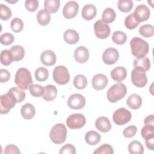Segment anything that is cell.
Here are the masks:
<instances>
[{
	"mask_svg": "<svg viewBox=\"0 0 154 154\" xmlns=\"http://www.w3.org/2000/svg\"><path fill=\"white\" fill-rule=\"evenodd\" d=\"M133 2L131 0H119L117 2V7L120 11L128 13L133 8Z\"/></svg>",
	"mask_w": 154,
	"mask_h": 154,
	"instance_id": "e575fe53",
	"label": "cell"
},
{
	"mask_svg": "<svg viewBox=\"0 0 154 154\" xmlns=\"http://www.w3.org/2000/svg\"><path fill=\"white\" fill-rule=\"evenodd\" d=\"M8 91H11L14 95L19 103L22 102L25 99L26 94L25 91L19 87H12Z\"/></svg>",
	"mask_w": 154,
	"mask_h": 154,
	"instance_id": "7bdbcfd3",
	"label": "cell"
},
{
	"mask_svg": "<svg viewBox=\"0 0 154 154\" xmlns=\"http://www.w3.org/2000/svg\"><path fill=\"white\" fill-rule=\"evenodd\" d=\"M116 17V13L112 8L108 7L105 8L102 15V20L105 23H110L112 22Z\"/></svg>",
	"mask_w": 154,
	"mask_h": 154,
	"instance_id": "f1b7e54d",
	"label": "cell"
},
{
	"mask_svg": "<svg viewBox=\"0 0 154 154\" xmlns=\"http://www.w3.org/2000/svg\"><path fill=\"white\" fill-rule=\"evenodd\" d=\"M20 112L22 117L26 120L32 119L35 114L34 106L30 103H26L21 107Z\"/></svg>",
	"mask_w": 154,
	"mask_h": 154,
	"instance_id": "44dd1931",
	"label": "cell"
},
{
	"mask_svg": "<svg viewBox=\"0 0 154 154\" xmlns=\"http://www.w3.org/2000/svg\"><path fill=\"white\" fill-rule=\"evenodd\" d=\"M10 52L12 54L13 61H19L23 59L25 56L24 48L20 45H14L10 49Z\"/></svg>",
	"mask_w": 154,
	"mask_h": 154,
	"instance_id": "83f0119b",
	"label": "cell"
},
{
	"mask_svg": "<svg viewBox=\"0 0 154 154\" xmlns=\"http://www.w3.org/2000/svg\"><path fill=\"white\" fill-rule=\"evenodd\" d=\"M140 22L135 17L133 13H131L126 16L125 20V25L129 29H133L137 28Z\"/></svg>",
	"mask_w": 154,
	"mask_h": 154,
	"instance_id": "d590c367",
	"label": "cell"
},
{
	"mask_svg": "<svg viewBox=\"0 0 154 154\" xmlns=\"http://www.w3.org/2000/svg\"><path fill=\"white\" fill-rule=\"evenodd\" d=\"M139 32L144 37H150L153 36L154 34L153 26L149 24L143 25L140 27Z\"/></svg>",
	"mask_w": 154,
	"mask_h": 154,
	"instance_id": "74e56055",
	"label": "cell"
},
{
	"mask_svg": "<svg viewBox=\"0 0 154 154\" xmlns=\"http://www.w3.org/2000/svg\"><path fill=\"white\" fill-rule=\"evenodd\" d=\"M12 15L11 11L7 5L1 4H0V17L2 20H7L9 19Z\"/></svg>",
	"mask_w": 154,
	"mask_h": 154,
	"instance_id": "b9f144b4",
	"label": "cell"
},
{
	"mask_svg": "<svg viewBox=\"0 0 154 154\" xmlns=\"http://www.w3.org/2000/svg\"><path fill=\"white\" fill-rule=\"evenodd\" d=\"M5 154H20V151L19 149L14 144L7 145L4 149Z\"/></svg>",
	"mask_w": 154,
	"mask_h": 154,
	"instance_id": "681fc988",
	"label": "cell"
},
{
	"mask_svg": "<svg viewBox=\"0 0 154 154\" xmlns=\"http://www.w3.org/2000/svg\"><path fill=\"white\" fill-rule=\"evenodd\" d=\"M17 103V99L10 91L0 96V113L7 114Z\"/></svg>",
	"mask_w": 154,
	"mask_h": 154,
	"instance_id": "5b68a950",
	"label": "cell"
},
{
	"mask_svg": "<svg viewBox=\"0 0 154 154\" xmlns=\"http://www.w3.org/2000/svg\"><path fill=\"white\" fill-rule=\"evenodd\" d=\"M134 67L135 69L146 72L150 69V61L147 57L141 58H136L134 60Z\"/></svg>",
	"mask_w": 154,
	"mask_h": 154,
	"instance_id": "603a6c76",
	"label": "cell"
},
{
	"mask_svg": "<svg viewBox=\"0 0 154 154\" xmlns=\"http://www.w3.org/2000/svg\"><path fill=\"white\" fill-rule=\"evenodd\" d=\"M108 80L106 76L102 73H98L92 78V87L96 90H101L106 87L108 85Z\"/></svg>",
	"mask_w": 154,
	"mask_h": 154,
	"instance_id": "9a60e30c",
	"label": "cell"
},
{
	"mask_svg": "<svg viewBox=\"0 0 154 154\" xmlns=\"http://www.w3.org/2000/svg\"><path fill=\"white\" fill-rule=\"evenodd\" d=\"M40 60L42 63L45 66H53L56 63V55L51 50H45L40 55Z\"/></svg>",
	"mask_w": 154,
	"mask_h": 154,
	"instance_id": "e0dca14e",
	"label": "cell"
},
{
	"mask_svg": "<svg viewBox=\"0 0 154 154\" xmlns=\"http://www.w3.org/2000/svg\"><path fill=\"white\" fill-rule=\"evenodd\" d=\"M0 59H1V63L4 66L10 65L13 61V58L10 52V50H8V49L3 50L1 53Z\"/></svg>",
	"mask_w": 154,
	"mask_h": 154,
	"instance_id": "8d00e7d4",
	"label": "cell"
},
{
	"mask_svg": "<svg viewBox=\"0 0 154 154\" xmlns=\"http://www.w3.org/2000/svg\"><path fill=\"white\" fill-rule=\"evenodd\" d=\"M67 132L66 127L64 124L57 123L52 128L49 132V137L54 143L60 144L66 141Z\"/></svg>",
	"mask_w": 154,
	"mask_h": 154,
	"instance_id": "277c9868",
	"label": "cell"
},
{
	"mask_svg": "<svg viewBox=\"0 0 154 154\" xmlns=\"http://www.w3.org/2000/svg\"><path fill=\"white\" fill-rule=\"evenodd\" d=\"M39 5L37 0H26L25 2V6L26 10L30 12H34L37 10Z\"/></svg>",
	"mask_w": 154,
	"mask_h": 154,
	"instance_id": "bcb514c9",
	"label": "cell"
},
{
	"mask_svg": "<svg viewBox=\"0 0 154 154\" xmlns=\"http://www.w3.org/2000/svg\"><path fill=\"white\" fill-rule=\"evenodd\" d=\"M131 82L135 87H144L147 82L146 72L134 68L131 72Z\"/></svg>",
	"mask_w": 154,
	"mask_h": 154,
	"instance_id": "9c48e42d",
	"label": "cell"
},
{
	"mask_svg": "<svg viewBox=\"0 0 154 154\" xmlns=\"http://www.w3.org/2000/svg\"><path fill=\"white\" fill-rule=\"evenodd\" d=\"M127 76V70L123 66H117L114 68L111 72L112 79L116 82H122Z\"/></svg>",
	"mask_w": 154,
	"mask_h": 154,
	"instance_id": "d6986e66",
	"label": "cell"
},
{
	"mask_svg": "<svg viewBox=\"0 0 154 154\" xmlns=\"http://www.w3.org/2000/svg\"><path fill=\"white\" fill-rule=\"evenodd\" d=\"M96 128L102 132H107L111 129V124L108 118L102 116L97 119L95 122Z\"/></svg>",
	"mask_w": 154,
	"mask_h": 154,
	"instance_id": "ac0fdd59",
	"label": "cell"
},
{
	"mask_svg": "<svg viewBox=\"0 0 154 154\" xmlns=\"http://www.w3.org/2000/svg\"><path fill=\"white\" fill-rule=\"evenodd\" d=\"M132 54L137 58H141L147 54L149 51V43L142 38L135 37L130 42Z\"/></svg>",
	"mask_w": 154,
	"mask_h": 154,
	"instance_id": "6da1fadb",
	"label": "cell"
},
{
	"mask_svg": "<svg viewBox=\"0 0 154 154\" xmlns=\"http://www.w3.org/2000/svg\"><path fill=\"white\" fill-rule=\"evenodd\" d=\"M60 6V1L59 0H45L44 2L45 9L50 13H56Z\"/></svg>",
	"mask_w": 154,
	"mask_h": 154,
	"instance_id": "4dcf8cb0",
	"label": "cell"
},
{
	"mask_svg": "<svg viewBox=\"0 0 154 154\" xmlns=\"http://www.w3.org/2000/svg\"><path fill=\"white\" fill-rule=\"evenodd\" d=\"M44 93L42 97L46 101H52L55 99L57 96L58 91L55 86L49 84L44 87Z\"/></svg>",
	"mask_w": 154,
	"mask_h": 154,
	"instance_id": "7402d4cb",
	"label": "cell"
},
{
	"mask_svg": "<svg viewBox=\"0 0 154 154\" xmlns=\"http://www.w3.org/2000/svg\"><path fill=\"white\" fill-rule=\"evenodd\" d=\"M54 81L59 85H64L69 82L70 80V75L67 67L60 65L56 66L52 73Z\"/></svg>",
	"mask_w": 154,
	"mask_h": 154,
	"instance_id": "8992f818",
	"label": "cell"
},
{
	"mask_svg": "<svg viewBox=\"0 0 154 154\" xmlns=\"http://www.w3.org/2000/svg\"><path fill=\"white\" fill-rule=\"evenodd\" d=\"M128 151L131 154H143L144 147L140 141L134 140L129 144Z\"/></svg>",
	"mask_w": 154,
	"mask_h": 154,
	"instance_id": "f546056e",
	"label": "cell"
},
{
	"mask_svg": "<svg viewBox=\"0 0 154 154\" xmlns=\"http://www.w3.org/2000/svg\"><path fill=\"white\" fill-rule=\"evenodd\" d=\"M112 40L117 45H123L127 40V35L123 31H116L112 34Z\"/></svg>",
	"mask_w": 154,
	"mask_h": 154,
	"instance_id": "836d02e7",
	"label": "cell"
},
{
	"mask_svg": "<svg viewBox=\"0 0 154 154\" xmlns=\"http://www.w3.org/2000/svg\"><path fill=\"white\" fill-rule=\"evenodd\" d=\"M85 99L81 94L75 93L71 94L67 100L69 108L73 109H80L85 105Z\"/></svg>",
	"mask_w": 154,
	"mask_h": 154,
	"instance_id": "8fae6325",
	"label": "cell"
},
{
	"mask_svg": "<svg viewBox=\"0 0 154 154\" xmlns=\"http://www.w3.org/2000/svg\"><path fill=\"white\" fill-rule=\"evenodd\" d=\"M79 9L78 4L76 1H71L66 3L63 8V14L66 19H70L75 17Z\"/></svg>",
	"mask_w": 154,
	"mask_h": 154,
	"instance_id": "7c38bea8",
	"label": "cell"
},
{
	"mask_svg": "<svg viewBox=\"0 0 154 154\" xmlns=\"http://www.w3.org/2000/svg\"><path fill=\"white\" fill-rule=\"evenodd\" d=\"M100 135L94 131H88L85 135V142L91 146L97 144L100 142Z\"/></svg>",
	"mask_w": 154,
	"mask_h": 154,
	"instance_id": "484cf974",
	"label": "cell"
},
{
	"mask_svg": "<svg viewBox=\"0 0 154 154\" xmlns=\"http://www.w3.org/2000/svg\"><path fill=\"white\" fill-rule=\"evenodd\" d=\"M44 87L38 84H32L29 87V92L31 94L36 97H42L44 93Z\"/></svg>",
	"mask_w": 154,
	"mask_h": 154,
	"instance_id": "ab89813d",
	"label": "cell"
},
{
	"mask_svg": "<svg viewBox=\"0 0 154 154\" xmlns=\"http://www.w3.org/2000/svg\"><path fill=\"white\" fill-rule=\"evenodd\" d=\"M97 14V10L96 7L93 4H86L85 5L81 11L82 17L87 20H90L95 17Z\"/></svg>",
	"mask_w": 154,
	"mask_h": 154,
	"instance_id": "ffe728a7",
	"label": "cell"
},
{
	"mask_svg": "<svg viewBox=\"0 0 154 154\" xmlns=\"http://www.w3.org/2000/svg\"><path fill=\"white\" fill-rule=\"evenodd\" d=\"M37 20L40 25L46 26L51 21V14L46 9H42L37 14Z\"/></svg>",
	"mask_w": 154,
	"mask_h": 154,
	"instance_id": "4316f807",
	"label": "cell"
},
{
	"mask_svg": "<svg viewBox=\"0 0 154 154\" xmlns=\"http://www.w3.org/2000/svg\"><path fill=\"white\" fill-rule=\"evenodd\" d=\"M14 82L22 90H28L32 83L31 74L25 67L19 68L15 75Z\"/></svg>",
	"mask_w": 154,
	"mask_h": 154,
	"instance_id": "7a4b0ae2",
	"label": "cell"
},
{
	"mask_svg": "<svg viewBox=\"0 0 154 154\" xmlns=\"http://www.w3.org/2000/svg\"><path fill=\"white\" fill-rule=\"evenodd\" d=\"M64 41L69 45H75L79 41V36L77 31L73 29H67L63 34Z\"/></svg>",
	"mask_w": 154,
	"mask_h": 154,
	"instance_id": "cb8c5ba5",
	"label": "cell"
},
{
	"mask_svg": "<svg viewBox=\"0 0 154 154\" xmlns=\"http://www.w3.org/2000/svg\"><path fill=\"white\" fill-rule=\"evenodd\" d=\"M126 104L128 107L132 109H138L142 104V99L137 94H132L127 99Z\"/></svg>",
	"mask_w": 154,
	"mask_h": 154,
	"instance_id": "d4e9b609",
	"label": "cell"
},
{
	"mask_svg": "<svg viewBox=\"0 0 154 154\" xmlns=\"http://www.w3.org/2000/svg\"><path fill=\"white\" fill-rule=\"evenodd\" d=\"M34 75L37 81L39 82H43L46 81L48 78L49 72L46 68L40 67L35 70Z\"/></svg>",
	"mask_w": 154,
	"mask_h": 154,
	"instance_id": "d6a6232c",
	"label": "cell"
},
{
	"mask_svg": "<svg viewBox=\"0 0 154 154\" xmlns=\"http://www.w3.org/2000/svg\"><path fill=\"white\" fill-rule=\"evenodd\" d=\"M119 58V52L114 48H108L106 49L102 55L103 61L108 65L114 64L118 61Z\"/></svg>",
	"mask_w": 154,
	"mask_h": 154,
	"instance_id": "4fadbf2b",
	"label": "cell"
},
{
	"mask_svg": "<svg viewBox=\"0 0 154 154\" xmlns=\"http://www.w3.org/2000/svg\"><path fill=\"white\" fill-rule=\"evenodd\" d=\"M89 51L85 46H80L74 51V58L79 63H84L89 58Z\"/></svg>",
	"mask_w": 154,
	"mask_h": 154,
	"instance_id": "2e32d148",
	"label": "cell"
},
{
	"mask_svg": "<svg viewBox=\"0 0 154 154\" xmlns=\"http://www.w3.org/2000/svg\"><path fill=\"white\" fill-rule=\"evenodd\" d=\"M131 112L125 108H120L114 111L112 115V120L117 125H123L128 123L131 119Z\"/></svg>",
	"mask_w": 154,
	"mask_h": 154,
	"instance_id": "52a82bcc",
	"label": "cell"
},
{
	"mask_svg": "<svg viewBox=\"0 0 154 154\" xmlns=\"http://www.w3.org/2000/svg\"><path fill=\"white\" fill-rule=\"evenodd\" d=\"M145 141H146V145L147 147L151 150H154V136L147 138L146 140H145Z\"/></svg>",
	"mask_w": 154,
	"mask_h": 154,
	"instance_id": "816d5d0a",
	"label": "cell"
},
{
	"mask_svg": "<svg viewBox=\"0 0 154 154\" xmlns=\"http://www.w3.org/2000/svg\"><path fill=\"white\" fill-rule=\"evenodd\" d=\"M135 17L140 23L148 20L150 17V11L149 7L144 4L138 5L133 13Z\"/></svg>",
	"mask_w": 154,
	"mask_h": 154,
	"instance_id": "5bb4252c",
	"label": "cell"
},
{
	"mask_svg": "<svg viewBox=\"0 0 154 154\" xmlns=\"http://www.w3.org/2000/svg\"><path fill=\"white\" fill-rule=\"evenodd\" d=\"M73 82L75 88L82 90L87 87V79L84 75L79 74L75 76Z\"/></svg>",
	"mask_w": 154,
	"mask_h": 154,
	"instance_id": "1f68e13d",
	"label": "cell"
},
{
	"mask_svg": "<svg viewBox=\"0 0 154 154\" xmlns=\"http://www.w3.org/2000/svg\"><path fill=\"white\" fill-rule=\"evenodd\" d=\"M94 31L96 36L100 39H105L109 36L111 29L109 26L102 20H98L94 23Z\"/></svg>",
	"mask_w": 154,
	"mask_h": 154,
	"instance_id": "30bf717a",
	"label": "cell"
},
{
	"mask_svg": "<svg viewBox=\"0 0 154 154\" xmlns=\"http://www.w3.org/2000/svg\"><path fill=\"white\" fill-rule=\"evenodd\" d=\"M141 135L144 140L154 136V126L145 125L143 126L141 129Z\"/></svg>",
	"mask_w": 154,
	"mask_h": 154,
	"instance_id": "ee69618b",
	"label": "cell"
},
{
	"mask_svg": "<svg viewBox=\"0 0 154 154\" xmlns=\"http://www.w3.org/2000/svg\"><path fill=\"white\" fill-rule=\"evenodd\" d=\"M11 28L14 32H19L23 28V22L22 20L18 17H14L12 19L10 23Z\"/></svg>",
	"mask_w": 154,
	"mask_h": 154,
	"instance_id": "f35d334b",
	"label": "cell"
},
{
	"mask_svg": "<svg viewBox=\"0 0 154 154\" xmlns=\"http://www.w3.org/2000/svg\"><path fill=\"white\" fill-rule=\"evenodd\" d=\"M85 123L86 119L85 116L80 113L71 114L66 120L67 126L72 129H80L85 125Z\"/></svg>",
	"mask_w": 154,
	"mask_h": 154,
	"instance_id": "ba28073f",
	"label": "cell"
},
{
	"mask_svg": "<svg viewBox=\"0 0 154 154\" xmlns=\"http://www.w3.org/2000/svg\"><path fill=\"white\" fill-rule=\"evenodd\" d=\"M11 75L10 73L6 69H1L0 70V82L3 83V82H7L10 78Z\"/></svg>",
	"mask_w": 154,
	"mask_h": 154,
	"instance_id": "f907efd6",
	"label": "cell"
},
{
	"mask_svg": "<svg viewBox=\"0 0 154 154\" xmlns=\"http://www.w3.org/2000/svg\"><path fill=\"white\" fill-rule=\"evenodd\" d=\"M60 154H75L76 153V149L74 146L71 144H66L61 147L60 152Z\"/></svg>",
	"mask_w": 154,
	"mask_h": 154,
	"instance_id": "c3c4849f",
	"label": "cell"
},
{
	"mask_svg": "<svg viewBox=\"0 0 154 154\" xmlns=\"http://www.w3.org/2000/svg\"><path fill=\"white\" fill-rule=\"evenodd\" d=\"M137 131V128L135 125H131L128 126L123 130V134L126 138H131L136 134Z\"/></svg>",
	"mask_w": 154,
	"mask_h": 154,
	"instance_id": "7dc6e473",
	"label": "cell"
},
{
	"mask_svg": "<svg viewBox=\"0 0 154 154\" xmlns=\"http://www.w3.org/2000/svg\"><path fill=\"white\" fill-rule=\"evenodd\" d=\"M114 150L112 147L108 144H103L96 149L94 154H113Z\"/></svg>",
	"mask_w": 154,
	"mask_h": 154,
	"instance_id": "60d3db41",
	"label": "cell"
},
{
	"mask_svg": "<svg viewBox=\"0 0 154 154\" xmlns=\"http://www.w3.org/2000/svg\"><path fill=\"white\" fill-rule=\"evenodd\" d=\"M127 93V88L123 83H117L110 87L107 91V99L111 103H115L123 99Z\"/></svg>",
	"mask_w": 154,
	"mask_h": 154,
	"instance_id": "3957f363",
	"label": "cell"
},
{
	"mask_svg": "<svg viewBox=\"0 0 154 154\" xmlns=\"http://www.w3.org/2000/svg\"><path fill=\"white\" fill-rule=\"evenodd\" d=\"M14 40V35L8 32L4 33L1 34L0 37L1 43L3 45H10L13 43Z\"/></svg>",
	"mask_w": 154,
	"mask_h": 154,
	"instance_id": "f6af8a7d",
	"label": "cell"
},
{
	"mask_svg": "<svg viewBox=\"0 0 154 154\" xmlns=\"http://www.w3.org/2000/svg\"><path fill=\"white\" fill-rule=\"evenodd\" d=\"M144 123L145 125L154 126V116L153 114L148 116L144 119Z\"/></svg>",
	"mask_w": 154,
	"mask_h": 154,
	"instance_id": "f5cc1de1",
	"label": "cell"
}]
</instances>
